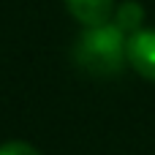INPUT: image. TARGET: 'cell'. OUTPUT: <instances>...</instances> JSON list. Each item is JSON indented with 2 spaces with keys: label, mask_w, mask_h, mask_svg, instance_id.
I'll return each mask as SVG.
<instances>
[{
  "label": "cell",
  "mask_w": 155,
  "mask_h": 155,
  "mask_svg": "<svg viewBox=\"0 0 155 155\" xmlns=\"http://www.w3.org/2000/svg\"><path fill=\"white\" fill-rule=\"evenodd\" d=\"M71 16L76 22H82L84 27H98L106 25L112 11H114V0H65Z\"/></svg>",
  "instance_id": "3957f363"
},
{
  "label": "cell",
  "mask_w": 155,
  "mask_h": 155,
  "mask_svg": "<svg viewBox=\"0 0 155 155\" xmlns=\"http://www.w3.org/2000/svg\"><path fill=\"white\" fill-rule=\"evenodd\" d=\"M74 60L93 76H114L128 63V38L117 25L109 22L87 27L74 46Z\"/></svg>",
  "instance_id": "6da1fadb"
},
{
  "label": "cell",
  "mask_w": 155,
  "mask_h": 155,
  "mask_svg": "<svg viewBox=\"0 0 155 155\" xmlns=\"http://www.w3.org/2000/svg\"><path fill=\"white\" fill-rule=\"evenodd\" d=\"M128 63L144 79L155 82V30H136L128 38Z\"/></svg>",
  "instance_id": "7a4b0ae2"
},
{
  "label": "cell",
  "mask_w": 155,
  "mask_h": 155,
  "mask_svg": "<svg viewBox=\"0 0 155 155\" xmlns=\"http://www.w3.org/2000/svg\"><path fill=\"white\" fill-rule=\"evenodd\" d=\"M142 16H144V11H142V5H139V3H123V5L117 8V22H114V25H117L123 33H128V30H134V33H136V27H139Z\"/></svg>",
  "instance_id": "277c9868"
},
{
  "label": "cell",
  "mask_w": 155,
  "mask_h": 155,
  "mask_svg": "<svg viewBox=\"0 0 155 155\" xmlns=\"http://www.w3.org/2000/svg\"><path fill=\"white\" fill-rule=\"evenodd\" d=\"M0 155H41L35 147H30L27 142H5L0 144Z\"/></svg>",
  "instance_id": "5b68a950"
}]
</instances>
